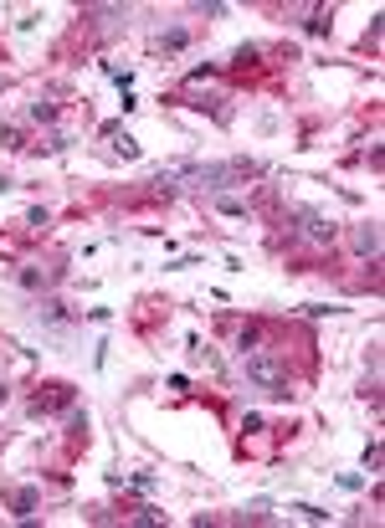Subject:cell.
Returning a JSON list of instances; mask_svg holds the SVG:
<instances>
[{"instance_id": "7a4b0ae2", "label": "cell", "mask_w": 385, "mask_h": 528, "mask_svg": "<svg viewBox=\"0 0 385 528\" xmlns=\"http://www.w3.org/2000/svg\"><path fill=\"white\" fill-rule=\"evenodd\" d=\"M293 215H298V226H303V236H308V241H324V247L334 241V221H329L324 210H313V206H298Z\"/></svg>"}, {"instance_id": "3957f363", "label": "cell", "mask_w": 385, "mask_h": 528, "mask_svg": "<svg viewBox=\"0 0 385 528\" xmlns=\"http://www.w3.org/2000/svg\"><path fill=\"white\" fill-rule=\"evenodd\" d=\"M355 252L370 257V262L380 257V226H375V221H370V226H355Z\"/></svg>"}, {"instance_id": "4fadbf2b", "label": "cell", "mask_w": 385, "mask_h": 528, "mask_svg": "<svg viewBox=\"0 0 385 528\" xmlns=\"http://www.w3.org/2000/svg\"><path fill=\"white\" fill-rule=\"evenodd\" d=\"M339 488H345V493H359V488H365V477H359V472H345V477H339Z\"/></svg>"}, {"instance_id": "30bf717a", "label": "cell", "mask_w": 385, "mask_h": 528, "mask_svg": "<svg viewBox=\"0 0 385 528\" xmlns=\"http://www.w3.org/2000/svg\"><path fill=\"white\" fill-rule=\"evenodd\" d=\"M26 113H31L36 123H52V118H57V103H31Z\"/></svg>"}, {"instance_id": "277c9868", "label": "cell", "mask_w": 385, "mask_h": 528, "mask_svg": "<svg viewBox=\"0 0 385 528\" xmlns=\"http://www.w3.org/2000/svg\"><path fill=\"white\" fill-rule=\"evenodd\" d=\"M36 318L47 323V328H62V323H67L72 313H67V308H62L57 298H47V303H36Z\"/></svg>"}, {"instance_id": "5b68a950", "label": "cell", "mask_w": 385, "mask_h": 528, "mask_svg": "<svg viewBox=\"0 0 385 528\" xmlns=\"http://www.w3.org/2000/svg\"><path fill=\"white\" fill-rule=\"evenodd\" d=\"M103 139H108V144H113V149L123 154V159H134V154H139V144H134V139H128V134H123V128H118V123H108V128H103Z\"/></svg>"}, {"instance_id": "6da1fadb", "label": "cell", "mask_w": 385, "mask_h": 528, "mask_svg": "<svg viewBox=\"0 0 385 528\" xmlns=\"http://www.w3.org/2000/svg\"><path fill=\"white\" fill-rule=\"evenodd\" d=\"M242 369H247V380L257 390H267V395H288V369L277 364L272 354H262V349H247L242 354Z\"/></svg>"}, {"instance_id": "7c38bea8", "label": "cell", "mask_w": 385, "mask_h": 528, "mask_svg": "<svg viewBox=\"0 0 385 528\" xmlns=\"http://www.w3.org/2000/svg\"><path fill=\"white\" fill-rule=\"evenodd\" d=\"M267 508H272V502H267V498H252V502H247V508H242V518H267Z\"/></svg>"}, {"instance_id": "5bb4252c", "label": "cell", "mask_w": 385, "mask_h": 528, "mask_svg": "<svg viewBox=\"0 0 385 528\" xmlns=\"http://www.w3.org/2000/svg\"><path fill=\"white\" fill-rule=\"evenodd\" d=\"M67 144H72L67 134H47V144H41V149H52V154H62V149H67Z\"/></svg>"}, {"instance_id": "8992f818", "label": "cell", "mask_w": 385, "mask_h": 528, "mask_svg": "<svg viewBox=\"0 0 385 528\" xmlns=\"http://www.w3.org/2000/svg\"><path fill=\"white\" fill-rule=\"evenodd\" d=\"M11 508H16V518H26V513L36 508V488H16V493H11Z\"/></svg>"}, {"instance_id": "8fae6325", "label": "cell", "mask_w": 385, "mask_h": 528, "mask_svg": "<svg viewBox=\"0 0 385 528\" xmlns=\"http://www.w3.org/2000/svg\"><path fill=\"white\" fill-rule=\"evenodd\" d=\"M293 513H298V518H308V523H324V518H329L324 508H313V502H293Z\"/></svg>"}, {"instance_id": "ba28073f", "label": "cell", "mask_w": 385, "mask_h": 528, "mask_svg": "<svg viewBox=\"0 0 385 528\" xmlns=\"http://www.w3.org/2000/svg\"><path fill=\"white\" fill-rule=\"evenodd\" d=\"M216 210H221V215H237V221H247V206H242V201H231V195H216Z\"/></svg>"}, {"instance_id": "9c48e42d", "label": "cell", "mask_w": 385, "mask_h": 528, "mask_svg": "<svg viewBox=\"0 0 385 528\" xmlns=\"http://www.w3.org/2000/svg\"><path fill=\"white\" fill-rule=\"evenodd\" d=\"M47 282H52V272H36V267H26V272H21V288H47Z\"/></svg>"}, {"instance_id": "52a82bcc", "label": "cell", "mask_w": 385, "mask_h": 528, "mask_svg": "<svg viewBox=\"0 0 385 528\" xmlns=\"http://www.w3.org/2000/svg\"><path fill=\"white\" fill-rule=\"evenodd\" d=\"M185 41H190V31H185V26H164V31H160V47H164V52H180Z\"/></svg>"}]
</instances>
